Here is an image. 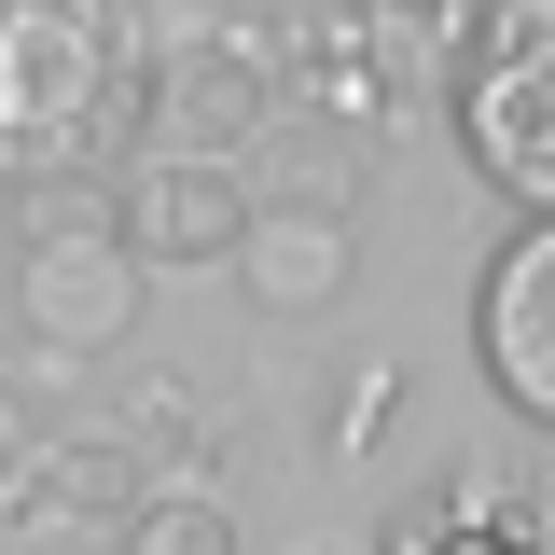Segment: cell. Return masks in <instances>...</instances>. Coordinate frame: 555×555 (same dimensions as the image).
<instances>
[{
  "label": "cell",
  "mask_w": 555,
  "mask_h": 555,
  "mask_svg": "<svg viewBox=\"0 0 555 555\" xmlns=\"http://www.w3.org/2000/svg\"><path fill=\"white\" fill-rule=\"evenodd\" d=\"M347 278H361V222H306V208H250L236 236V292L264 320H320Z\"/></svg>",
  "instance_id": "8"
},
{
  "label": "cell",
  "mask_w": 555,
  "mask_h": 555,
  "mask_svg": "<svg viewBox=\"0 0 555 555\" xmlns=\"http://www.w3.org/2000/svg\"><path fill=\"white\" fill-rule=\"evenodd\" d=\"M444 112H459V153H473L486 195L555 222V0H486Z\"/></svg>",
  "instance_id": "3"
},
{
  "label": "cell",
  "mask_w": 555,
  "mask_h": 555,
  "mask_svg": "<svg viewBox=\"0 0 555 555\" xmlns=\"http://www.w3.org/2000/svg\"><path fill=\"white\" fill-rule=\"evenodd\" d=\"M236 181H250V208H306V222H361V139L347 126H306V112H264V139L236 153Z\"/></svg>",
  "instance_id": "9"
},
{
  "label": "cell",
  "mask_w": 555,
  "mask_h": 555,
  "mask_svg": "<svg viewBox=\"0 0 555 555\" xmlns=\"http://www.w3.org/2000/svg\"><path fill=\"white\" fill-rule=\"evenodd\" d=\"M139 250L112 236V181H42L14 195V320L56 347V361H98V347L139 334Z\"/></svg>",
  "instance_id": "2"
},
{
  "label": "cell",
  "mask_w": 555,
  "mask_h": 555,
  "mask_svg": "<svg viewBox=\"0 0 555 555\" xmlns=\"http://www.w3.org/2000/svg\"><path fill=\"white\" fill-rule=\"evenodd\" d=\"M473 361H486V389L528 430H555V222H514L500 236V264L473 292Z\"/></svg>",
  "instance_id": "6"
},
{
  "label": "cell",
  "mask_w": 555,
  "mask_h": 555,
  "mask_svg": "<svg viewBox=\"0 0 555 555\" xmlns=\"http://www.w3.org/2000/svg\"><path fill=\"white\" fill-rule=\"evenodd\" d=\"M153 98V14L139 0H0V195L112 181Z\"/></svg>",
  "instance_id": "1"
},
{
  "label": "cell",
  "mask_w": 555,
  "mask_h": 555,
  "mask_svg": "<svg viewBox=\"0 0 555 555\" xmlns=\"http://www.w3.org/2000/svg\"><path fill=\"white\" fill-rule=\"evenodd\" d=\"M28 459H42V416H28V403H14V389H0V500L28 486Z\"/></svg>",
  "instance_id": "15"
},
{
  "label": "cell",
  "mask_w": 555,
  "mask_h": 555,
  "mask_svg": "<svg viewBox=\"0 0 555 555\" xmlns=\"http://www.w3.org/2000/svg\"><path fill=\"white\" fill-rule=\"evenodd\" d=\"M473 28H486V0H347V42L375 56L389 112H403V98H430V83H459Z\"/></svg>",
  "instance_id": "11"
},
{
  "label": "cell",
  "mask_w": 555,
  "mask_h": 555,
  "mask_svg": "<svg viewBox=\"0 0 555 555\" xmlns=\"http://www.w3.org/2000/svg\"><path fill=\"white\" fill-rule=\"evenodd\" d=\"M126 430L181 444V430H195V389H181V375H139V389H126Z\"/></svg>",
  "instance_id": "14"
},
{
  "label": "cell",
  "mask_w": 555,
  "mask_h": 555,
  "mask_svg": "<svg viewBox=\"0 0 555 555\" xmlns=\"http://www.w3.org/2000/svg\"><path fill=\"white\" fill-rule=\"evenodd\" d=\"M320 555H375V542H320Z\"/></svg>",
  "instance_id": "16"
},
{
  "label": "cell",
  "mask_w": 555,
  "mask_h": 555,
  "mask_svg": "<svg viewBox=\"0 0 555 555\" xmlns=\"http://www.w3.org/2000/svg\"><path fill=\"white\" fill-rule=\"evenodd\" d=\"M139 486H153V473H139L126 430H69V444H42V459H28V486H14L0 514H14V528H126Z\"/></svg>",
  "instance_id": "10"
},
{
  "label": "cell",
  "mask_w": 555,
  "mask_h": 555,
  "mask_svg": "<svg viewBox=\"0 0 555 555\" xmlns=\"http://www.w3.org/2000/svg\"><path fill=\"white\" fill-rule=\"evenodd\" d=\"M112 236L139 250V278L236 264V236H250V181L208 167V153H126V167H112Z\"/></svg>",
  "instance_id": "5"
},
{
  "label": "cell",
  "mask_w": 555,
  "mask_h": 555,
  "mask_svg": "<svg viewBox=\"0 0 555 555\" xmlns=\"http://www.w3.org/2000/svg\"><path fill=\"white\" fill-rule=\"evenodd\" d=\"M389 403H403V361H361V375H347V403L320 416V430H334V459H375V430H389Z\"/></svg>",
  "instance_id": "13"
},
{
  "label": "cell",
  "mask_w": 555,
  "mask_h": 555,
  "mask_svg": "<svg viewBox=\"0 0 555 555\" xmlns=\"http://www.w3.org/2000/svg\"><path fill=\"white\" fill-rule=\"evenodd\" d=\"M112 555H236V500L222 486H139L126 500V528H112Z\"/></svg>",
  "instance_id": "12"
},
{
  "label": "cell",
  "mask_w": 555,
  "mask_h": 555,
  "mask_svg": "<svg viewBox=\"0 0 555 555\" xmlns=\"http://www.w3.org/2000/svg\"><path fill=\"white\" fill-rule=\"evenodd\" d=\"M375 555H555V486L528 473H444L389 514Z\"/></svg>",
  "instance_id": "7"
},
{
  "label": "cell",
  "mask_w": 555,
  "mask_h": 555,
  "mask_svg": "<svg viewBox=\"0 0 555 555\" xmlns=\"http://www.w3.org/2000/svg\"><path fill=\"white\" fill-rule=\"evenodd\" d=\"M278 112V14H208L181 42H153V98H139V153H208L236 167Z\"/></svg>",
  "instance_id": "4"
}]
</instances>
